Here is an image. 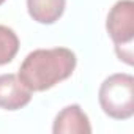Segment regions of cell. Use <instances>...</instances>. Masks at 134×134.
I'll return each instance as SVG.
<instances>
[{
    "label": "cell",
    "instance_id": "cell-1",
    "mask_svg": "<svg viewBox=\"0 0 134 134\" xmlns=\"http://www.w3.org/2000/svg\"><path fill=\"white\" fill-rule=\"evenodd\" d=\"M76 54L68 47L36 49L19 68V79L32 92H44L68 79L76 70Z\"/></svg>",
    "mask_w": 134,
    "mask_h": 134
},
{
    "label": "cell",
    "instance_id": "cell-3",
    "mask_svg": "<svg viewBox=\"0 0 134 134\" xmlns=\"http://www.w3.org/2000/svg\"><path fill=\"white\" fill-rule=\"evenodd\" d=\"M106 29L114 44H132L134 40V2L118 0L110 8Z\"/></svg>",
    "mask_w": 134,
    "mask_h": 134
},
{
    "label": "cell",
    "instance_id": "cell-6",
    "mask_svg": "<svg viewBox=\"0 0 134 134\" xmlns=\"http://www.w3.org/2000/svg\"><path fill=\"white\" fill-rule=\"evenodd\" d=\"M66 0H27V10L33 21L40 24L57 22L65 11Z\"/></svg>",
    "mask_w": 134,
    "mask_h": 134
},
{
    "label": "cell",
    "instance_id": "cell-9",
    "mask_svg": "<svg viewBox=\"0 0 134 134\" xmlns=\"http://www.w3.org/2000/svg\"><path fill=\"white\" fill-rule=\"evenodd\" d=\"M5 3V0H0V5H3Z\"/></svg>",
    "mask_w": 134,
    "mask_h": 134
},
{
    "label": "cell",
    "instance_id": "cell-2",
    "mask_svg": "<svg viewBox=\"0 0 134 134\" xmlns=\"http://www.w3.org/2000/svg\"><path fill=\"white\" fill-rule=\"evenodd\" d=\"M99 106L115 120H128L134 114V77L117 73L104 79L98 93Z\"/></svg>",
    "mask_w": 134,
    "mask_h": 134
},
{
    "label": "cell",
    "instance_id": "cell-8",
    "mask_svg": "<svg viewBox=\"0 0 134 134\" xmlns=\"http://www.w3.org/2000/svg\"><path fill=\"white\" fill-rule=\"evenodd\" d=\"M117 57L126 65H132V44H118L115 46Z\"/></svg>",
    "mask_w": 134,
    "mask_h": 134
},
{
    "label": "cell",
    "instance_id": "cell-7",
    "mask_svg": "<svg viewBox=\"0 0 134 134\" xmlns=\"http://www.w3.org/2000/svg\"><path fill=\"white\" fill-rule=\"evenodd\" d=\"M19 51V38L16 32L7 25H0V66L10 63Z\"/></svg>",
    "mask_w": 134,
    "mask_h": 134
},
{
    "label": "cell",
    "instance_id": "cell-5",
    "mask_svg": "<svg viewBox=\"0 0 134 134\" xmlns=\"http://www.w3.org/2000/svg\"><path fill=\"white\" fill-rule=\"evenodd\" d=\"M54 134H90L92 126L88 121L87 114L81 109L79 104H71L63 107L52 126Z\"/></svg>",
    "mask_w": 134,
    "mask_h": 134
},
{
    "label": "cell",
    "instance_id": "cell-4",
    "mask_svg": "<svg viewBox=\"0 0 134 134\" xmlns=\"http://www.w3.org/2000/svg\"><path fill=\"white\" fill-rule=\"evenodd\" d=\"M32 99V90H29L19 76L2 74L0 76V107L5 110H19L25 107Z\"/></svg>",
    "mask_w": 134,
    "mask_h": 134
}]
</instances>
